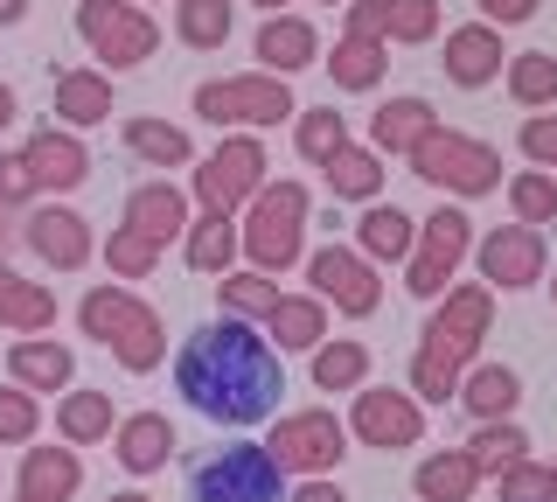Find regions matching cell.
Masks as SVG:
<instances>
[{"label": "cell", "mask_w": 557, "mask_h": 502, "mask_svg": "<svg viewBox=\"0 0 557 502\" xmlns=\"http://www.w3.org/2000/svg\"><path fill=\"white\" fill-rule=\"evenodd\" d=\"M22 196H35L28 161H22V154H0V203H22Z\"/></svg>", "instance_id": "cell-47"}, {"label": "cell", "mask_w": 557, "mask_h": 502, "mask_svg": "<svg viewBox=\"0 0 557 502\" xmlns=\"http://www.w3.org/2000/svg\"><path fill=\"white\" fill-rule=\"evenodd\" d=\"M188 502H286V475H278L272 446L231 440V446H216V454L196 461Z\"/></svg>", "instance_id": "cell-4"}, {"label": "cell", "mask_w": 557, "mask_h": 502, "mask_svg": "<svg viewBox=\"0 0 557 502\" xmlns=\"http://www.w3.org/2000/svg\"><path fill=\"white\" fill-rule=\"evenodd\" d=\"M495 71H502V36L495 28H453L446 36V77L460 84V91L467 84H487Z\"/></svg>", "instance_id": "cell-22"}, {"label": "cell", "mask_w": 557, "mask_h": 502, "mask_svg": "<svg viewBox=\"0 0 557 502\" xmlns=\"http://www.w3.org/2000/svg\"><path fill=\"white\" fill-rule=\"evenodd\" d=\"M557 217V182L550 175H516V223H550Z\"/></svg>", "instance_id": "cell-43"}, {"label": "cell", "mask_w": 557, "mask_h": 502, "mask_svg": "<svg viewBox=\"0 0 557 502\" xmlns=\"http://www.w3.org/2000/svg\"><path fill=\"white\" fill-rule=\"evenodd\" d=\"M251 8H286V0H251Z\"/></svg>", "instance_id": "cell-53"}, {"label": "cell", "mask_w": 557, "mask_h": 502, "mask_svg": "<svg viewBox=\"0 0 557 502\" xmlns=\"http://www.w3.org/2000/svg\"><path fill=\"white\" fill-rule=\"evenodd\" d=\"M126 147L139 154V161H161V168H182L188 161L182 126H168V119H126Z\"/></svg>", "instance_id": "cell-37"}, {"label": "cell", "mask_w": 557, "mask_h": 502, "mask_svg": "<svg viewBox=\"0 0 557 502\" xmlns=\"http://www.w3.org/2000/svg\"><path fill=\"white\" fill-rule=\"evenodd\" d=\"M293 133H300V140H293V147H300V161H335V154L348 147V126H342V112H327V106H313V112H300V126H293Z\"/></svg>", "instance_id": "cell-40"}, {"label": "cell", "mask_w": 557, "mask_h": 502, "mask_svg": "<svg viewBox=\"0 0 557 502\" xmlns=\"http://www.w3.org/2000/svg\"><path fill=\"white\" fill-rule=\"evenodd\" d=\"M77 36L91 42L98 63L126 71V63H147L153 57L161 28H153L147 8H133V0H84V8H77Z\"/></svg>", "instance_id": "cell-8"}, {"label": "cell", "mask_w": 557, "mask_h": 502, "mask_svg": "<svg viewBox=\"0 0 557 502\" xmlns=\"http://www.w3.org/2000/svg\"><path fill=\"white\" fill-rule=\"evenodd\" d=\"M14 502H22V495H14Z\"/></svg>", "instance_id": "cell-56"}, {"label": "cell", "mask_w": 557, "mask_h": 502, "mask_svg": "<svg viewBox=\"0 0 557 502\" xmlns=\"http://www.w3.org/2000/svg\"><path fill=\"white\" fill-rule=\"evenodd\" d=\"M467 245H474V223H467V210H453V203H446V210H432V217H425V231H418V245H411L405 286L418 293V301H440Z\"/></svg>", "instance_id": "cell-9"}, {"label": "cell", "mask_w": 557, "mask_h": 502, "mask_svg": "<svg viewBox=\"0 0 557 502\" xmlns=\"http://www.w3.org/2000/svg\"><path fill=\"white\" fill-rule=\"evenodd\" d=\"M168 454H174V426L161 412H133V419L119 426V467H126V475H153Z\"/></svg>", "instance_id": "cell-21"}, {"label": "cell", "mask_w": 557, "mask_h": 502, "mask_svg": "<svg viewBox=\"0 0 557 502\" xmlns=\"http://www.w3.org/2000/svg\"><path fill=\"white\" fill-rule=\"evenodd\" d=\"M258 188H265V147L258 140H223L196 168V196H202L209 217H231L244 196H258Z\"/></svg>", "instance_id": "cell-11"}, {"label": "cell", "mask_w": 557, "mask_h": 502, "mask_svg": "<svg viewBox=\"0 0 557 502\" xmlns=\"http://www.w3.org/2000/svg\"><path fill=\"white\" fill-rule=\"evenodd\" d=\"M8 370H14V384H22V391H70V350H63V342L22 335V342H14V356H8Z\"/></svg>", "instance_id": "cell-23"}, {"label": "cell", "mask_w": 557, "mask_h": 502, "mask_svg": "<svg viewBox=\"0 0 557 502\" xmlns=\"http://www.w3.org/2000/svg\"><path fill=\"white\" fill-rule=\"evenodd\" d=\"M223 307H231V321H272V307L286 301L278 293L272 272H223V293H216Z\"/></svg>", "instance_id": "cell-34"}, {"label": "cell", "mask_w": 557, "mask_h": 502, "mask_svg": "<svg viewBox=\"0 0 557 502\" xmlns=\"http://www.w3.org/2000/svg\"><path fill=\"white\" fill-rule=\"evenodd\" d=\"M104 258H112V272H119V280H147V272H153V258H161V252H153L147 237H133V231H112V245H104Z\"/></svg>", "instance_id": "cell-45"}, {"label": "cell", "mask_w": 557, "mask_h": 502, "mask_svg": "<svg viewBox=\"0 0 557 502\" xmlns=\"http://www.w3.org/2000/svg\"><path fill=\"white\" fill-rule=\"evenodd\" d=\"M481 272L495 286H536L544 280V237L530 223H502V231L481 237Z\"/></svg>", "instance_id": "cell-15"}, {"label": "cell", "mask_w": 557, "mask_h": 502, "mask_svg": "<svg viewBox=\"0 0 557 502\" xmlns=\"http://www.w3.org/2000/svg\"><path fill=\"white\" fill-rule=\"evenodd\" d=\"M432 126H440V119H432L425 98H391V106H383V112L370 119V140H376L383 154H411V147L425 140Z\"/></svg>", "instance_id": "cell-25"}, {"label": "cell", "mask_w": 557, "mask_h": 502, "mask_svg": "<svg viewBox=\"0 0 557 502\" xmlns=\"http://www.w3.org/2000/svg\"><path fill=\"white\" fill-rule=\"evenodd\" d=\"M293 502H348V495H342L327 475H313V481H300V489H293Z\"/></svg>", "instance_id": "cell-49"}, {"label": "cell", "mask_w": 557, "mask_h": 502, "mask_svg": "<svg viewBox=\"0 0 557 502\" xmlns=\"http://www.w3.org/2000/svg\"><path fill=\"white\" fill-rule=\"evenodd\" d=\"M57 321V301H49L35 280L0 266V328H22V335H42V328Z\"/></svg>", "instance_id": "cell-26"}, {"label": "cell", "mask_w": 557, "mask_h": 502, "mask_svg": "<svg viewBox=\"0 0 557 502\" xmlns=\"http://www.w3.org/2000/svg\"><path fill=\"white\" fill-rule=\"evenodd\" d=\"M467 461H474L481 475H509L516 461H530V440H522L516 419H487L474 440H467Z\"/></svg>", "instance_id": "cell-31"}, {"label": "cell", "mask_w": 557, "mask_h": 502, "mask_svg": "<svg viewBox=\"0 0 557 502\" xmlns=\"http://www.w3.org/2000/svg\"><path fill=\"white\" fill-rule=\"evenodd\" d=\"M35 426H42V412H35V391L8 384V391H0V440H35Z\"/></svg>", "instance_id": "cell-44"}, {"label": "cell", "mask_w": 557, "mask_h": 502, "mask_svg": "<svg viewBox=\"0 0 557 502\" xmlns=\"http://www.w3.org/2000/svg\"><path fill=\"white\" fill-rule=\"evenodd\" d=\"M174 28H182L188 49H216L231 36V0H182V8H174Z\"/></svg>", "instance_id": "cell-39"}, {"label": "cell", "mask_w": 557, "mask_h": 502, "mask_svg": "<svg viewBox=\"0 0 557 502\" xmlns=\"http://www.w3.org/2000/svg\"><path fill=\"white\" fill-rule=\"evenodd\" d=\"M550 475H557V461H550Z\"/></svg>", "instance_id": "cell-55"}, {"label": "cell", "mask_w": 557, "mask_h": 502, "mask_svg": "<svg viewBox=\"0 0 557 502\" xmlns=\"http://www.w3.org/2000/svg\"><path fill=\"white\" fill-rule=\"evenodd\" d=\"M28 252H42L49 266H84L91 258V223H84L77 210H35L28 217Z\"/></svg>", "instance_id": "cell-19"}, {"label": "cell", "mask_w": 557, "mask_h": 502, "mask_svg": "<svg viewBox=\"0 0 557 502\" xmlns=\"http://www.w3.org/2000/svg\"><path fill=\"white\" fill-rule=\"evenodd\" d=\"M77 328H84L91 342H104V350L119 356V370H133V377H147L153 363L168 356V328H161V315H153L147 301H133L126 286H98V293H84Z\"/></svg>", "instance_id": "cell-3"}, {"label": "cell", "mask_w": 557, "mask_h": 502, "mask_svg": "<svg viewBox=\"0 0 557 502\" xmlns=\"http://www.w3.org/2000/svg\"><path fill=\"white\" fill-rule=\"evenodd\" d=\"M57 432H63V446H91V440H104V432H112V397H104V391H63Z\"/></svg>", "instance_id": "cell-29"}, {"label": "cell", "mask_w": 557, "mask_h": 502, "mask_svg": "<svg viewBox=\"0 0 557 502\" xmlns=\"http://www.w3.org/2000/svg\"><path fill=\"white\" fill-rule=\"evenodd\" d=\"M405 161H411L418 182L446 188V196H487L502 182V154L487 140H474V133H446V126H432Z\"/></svg>", "instance_id": "cell-5"}, {"label": "cell", "mask_w": 557, "mask_h": 502, "mask_svg": "<svg viewBox=\"0 0 557 502\" xmlns=\"http://www.w3.org/2000/svg\"><path fill=\"white\" fill-rule=\"evenodd\" d=\"M8 119H14V91H8V84H0V126H8Z\"/></svg>", "instance_id": "cell-51"}, {"label": "cell", "mask_w": 557, "mask_h": 502, "mask_svg": "<svg viewBox=\"0 0 557 502\" xmlns=\"http://www.w3.org/2000/svg\"><path fill=\"white\" fill-rule=\"evenodd\" d=\"M348 426L370 446H411L418 432H425V412H418V397H405V391H362L356 412H348Z\"/></svg>", "instance_id": "cell-14"}, {"label": "cell", "mask_w": 557, "mask_h": 502, "mask_svg": "<svg viewBox=\"0 0 557 502\" xmlns=\"http://www.w3.org/2000/svg\"><path fill=\"white\" fill-rule=\"evenodd\" d=\"M307 237V188L300 182H265L251 196V217H244V252H251V272H286L293 252Z\"/></svg>", "instance_id": "cell-6"}, {"label": "cell", "mask_w": 557, "mask_h": 502, "mask_svg": "<svg viewBox=\"0 0 557 502\" xmlns=\"http://www.w3.org/2000/svg\"><path fill=\"white\" fill-rule=\"evenodd\" d=\"M460 405L474 412V419H509V412L522 405V384H516V370H502V363H481V370H467L460 377Z\"/></svg>", "instance_id": "cell-24"}, {"label": "cell", "mask_w": 557, "mask_h": 502, "mask_svg": "<svg viewBox=\"0 0 557 502\" xmlns=\"http://www.w3.org/2000/svg\"><path fill=\"white\" fill-rule=\"evenodd\" d=\"M342 446H348V432L335 412H293V419H278L272 426V461H278V475H327V467L342 461Z\"/></svg>", "instance_id": "cell-10"}, {"label": "cell", "mask_w": 557, "mask_h": 502, "mask_svg": "<svg viewBox=\"0 0 557 502\" xmlns=\"http://www.w3.org/2000/svg\"><path fill=\"white\" fill-rule=\"evenodd\" d=\"M481 481V467L467 461V446H446V454H432L425 467H418V495L425 502H467Z\"/></svg>", "instance_id": "cell-28"}, {"label": "cell", "mask_w": 557, "mask_h": 502, "mask_svg": "<svg viewBox=\"0 0 557 502\" xmlns=\"http://www.w3.org/2000/svg\"><path fill=\"white\" fill-rule=\"evenodd\" d=\"M57 112L70 119V126H98V119L112 112V84H104L98 71H63L57 77Z\"/></svg>", "instance_id": "cell-32"}, {"label": "cell", "mask_w": 557, "mask_h": 502, "mask_svg": "<svg viewBox=\"0 0 557 502\" xmlns=\"http://www.w3.org/2000/svg\"><path fill=\"white\" fill-rule=\"evenodd\" d=\"M307 280L321 301H335L342 315H376V301H383V286H376V266L362 252H348V245H327V252H313L307 258Z\"/></svg>", "instance_id": "cell-12"}, {"label": "cell", "mask_w": 557, "mask_h": 502, "mask_svg": "<svg viewBox=\"0 0 557 502\" xmlns=\"http://www.w3.org/2000/svg\"><path fill=\"white\" fill-rule=\"evenodd\" d=\"M440 28V0H356L342 36H376V42H425Z\"/></svg>", "instance_id": "cell-13"}, {"label": "cell", "mask_w": 557, "mask_h": 502, "mask_svg": "<svg viewBox=\"0 0 557 502\" xmlns=\"http://www.w3.org/2000/svg\"><path fill=\"white\" fill-rule=\"evenodd\" d=\"M522 154H530V161H557V112H536L530 126H522Z\"/></svg>", "instance_id": "cell-46"}, {"label": "cell", "mask_w": 557, "mask_h": 502, "mask_svg": "<svg viewBox=\"0 0 557 502\" xmlns=\"http://www.w3.org/2000/svg\"><path fill=\"white\" fill-rule=\"evenodd\" d=\"M509 91L522 98V106H550V98H557V57H544V49L516 57V71H509Z\"/></svg>", "instance_id": "cell-41"}, {"label": "cell", "mask_w": 557, "mask_h": 502, "mask_svg": "<svg viewBox=\"0 0 557 502\" xmlns=\"http://www.w3.org/2000/svg\"><path fill=\"white\" fill-rule=\"evenodd\" d=\"M495 481H502V502H557V475L536 467V461H516L509 475H495Z\"/></svg>", "instance_id": "cell-42"}, {"label": "cell", "mask_w": 557, "mask_h": 502, "mask_svg": "<svg viewBox=\"0 0 557 502\" xmlns=\"http://www.w3.org/2000/svg\"><path fill=\"white\" fill-rule=\"evenodd\" d=\"M231 258H237V223L202 210V223H188V266H196V272H223Z\"/></svg>", "instance_id": "cell-35"}, {"label": "cell", "mask_w": 557, "mask_h": 502, "mask_svg": "<svg viewBox=\"0 0 557 502\" xmlns=\"http://www.w3.org/2000/svg\"><path fill=\"white\" fill-rule=\"evenodd\" d=\"M383 71H391V57H383L376 36H342L335 49H327V77L348 84V91H370V84H383Z\"/></svg>", "instance_id": "cell-27"}, {"label": "cell", "mask_w": 557, "mask_h": 502, "mask_svg": "<svg viewBox=\"0 0 557 502\" xmlns=\"http://www.w3.org/2000/svg\"><path fill=\"white\" fill-rule=\"evenodd\" d=\"M481 8H487V22H530L536 0H481Z\"/></svg>", "instance_id": "cell-48"}, {"label": "cell", "mask_w": 557, "mask_h": 502, "mask_svg": "<svg viewBox=\"0 0 557 502\" xmlns=\"http://www.w3.org/2000/svg\"><path fill=\"white\" fill-rule=\"evenodd\" d=\"M196 112L209 119V126H278V119H293V91L272 71L209 77L196 91Z\"/></svg>", "instance_id": "cell-7"}, {"label": "cell", "mask_w": 557, "mask_h": 502, "mask_svg": "<svg viewBox=\"0 0 557 502\" xmlns=\"http://www.w3.org/2000/svg\"><path fill=\"white\" fill-rule=\"evenodd\" d=\"M411 245H418V223L405 210H362V223H356V252L362 258H405Z\"/></svg>", "instance_id": "cell-33"}, {"label": "cell", "mask_w": 557, "mask_h": 502, "mask_svg": "<svg viewBox=\"0 0 557 502\" xmlns=\"http://www.w3.org/2000/svg\"><path fill=\"white\" fill-rule=\"evenodd\" d=\"M104 502H153V495H139V489H126V495H104Z\"/></svg>", "instance_id": "cell-52"}, {"label": "cell", "mask_w": 557, "mask_h": 502, "mask_svg": "<svg viewBox=\"0 0 557 502\" xmlns=\"http://www.w3.org/2000/svg\"><path fill=\"white\" fill-rule=\"evenodd\" d=\"M313 57H321V36H313V22H300V14H272L258 28V63L265 71H307Z\"/></svg>", "instance_id": "cell-20"}, {"label": "cell", "mask_w": 557, "mask_h": 502, "mask_svg": "<svg viewBox=\"0 0 557 502\" xmlns=\"http://www.w3.org/2000/svg\"><path fill=\"white\" fill-rule=\"evenodd\" d=\"M550 301H557V280H550Z\"/></svg>", "instance_id": "cell-54"}, {"label": "cell", "mask_w": 557, "mask_h": 502, "mask_svg": "<svg viewBox=\"0 0 557 502\" xmlns=\"http://www.w3.org/2000/svg\"><path fill=\"white\" fill-rule=\"evenodd\" d=\"M487 315H495L487 286H453V293H440L425 335H418V356H411V391L418 397H432V405H440V397L460 391V363H474L481 335H487Z\"/></svg>", "instance_id": "cell-2"}, {"label": "cell", "mask_w": 557, "mask_h": 502, "mask_svg": "<svg viewBox=\"0 0 557 502\" xmlns=\"http://www.w3.org/2000/svg\"><path fill=\"white\" fill-rule=\"evenodd\" d=\"M321 328H327V307L313 293H286L272 307V342L278 350H321Z\"/></svg>", "instance_id": "cell-30"}, {"label": "cell", "mask_w": 557, "mask_h": 502, "mask_svg": "<svg viewBox=\"0 0 557 502\" xmlns=\"http://www.w3.org/2000/svg\"><path fill=\"white\" fill-rule=\"evenodd\" d=\"M22 161H28L35 188H49V196H70V188L91 175V154H84V140H70L63 126H42V133L22 147Z\"/></svg>", "instance_id": "cell-16"}, {"label": "cell", "mask_w": 557, "mask_h": 502, "mask_svg": "<svg viewBox=\"0 0 557 502\" xmlns=\"http://www.w3.org/2000/svg\"><path fill=\"white\" fill-rule=\"evenodd\" d=\"M119 231L147 237V245L161 252L168 237H182V231H188V203H182V188H168V182L133 188V196H126V223H119Z\"/></svg>", "instance_id": "cell-17"}, {"label": "cell", "mask_w": 557, "mask_h": 502, "mask_svg": "<svg viewBox=\"0 0 557 502\" xmlns=\"http://www.w3.org/2000/svg\"><path fill=\"white\" fill-rule=\"evenodd\" d=\"M77 481H84V467H77V446H28L22 454V502H70L77 495Z\"/></svg>", "instance_id": "cell-18"}, {"label": "cell", "mask_w": 557, "mask_h": 502, "mask_svg": "<svg viewBox=\"0 0 557 502\" xmlns=\"http://www.w3.org/2000/svg\"><path fill=\"white\" fill-rule=\"evenodd\" d=\"M174 391L216 426H258L278 412L286 370L251 321H209L174 356Z\"/></svg>", "instance_id": "cell-1"}, {"label": "cell", "mask_w": 557, "mask_h": 502, "mask_svg": "<svg viewBox=\"0 0 557 502\" xmlns=\"http://www.w3.org/2000/svg\"><path fill=\"white\" fill-rule=\"evenodd\" d=\"M28 14V0H0V22H22Z\"/></svg>", "instance_id": "cell-50"}, {"label": "cell", "mask_w": 557, "mask_h": 502, "mask_svg": "<svg viewBox=\"0 0 557 502\" xmlns=\"http://www.w3.org/2000/svg\"><path fill=\"white\" fill-rule=\"evenodd\" d=\"M370 377V350L362 342H321L313 350V384L321 391H348V384H362Z\"/></svg>", "instance_id": "cell-36"}, {"label": "cell", "mask_w": 557, "mask_h": 502, "mask_svg": "<svg viewBox=\"0 0 557 502\" xmlns=\"http://www.w3.org/2000/svg\"><path fill=\"white\" fill-rule=\"evenodd\" d=\"M327 188L348 196V203H356V196H376V188H383V161H376L370 147H342L335 161H327Z\"/></svg>", "instance_id": "cell-38"}]
</instances>
